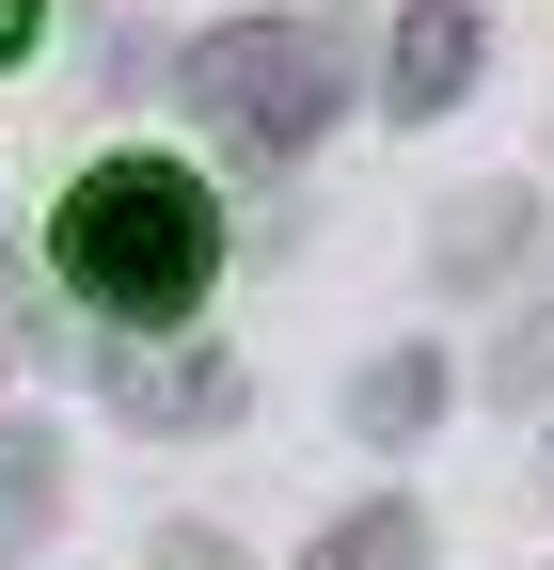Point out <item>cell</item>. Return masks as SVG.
I'll list each match as a JSON object with an SVG mask.
<instances>
[{
    "instance_id": "obj_1",
    "label": "cell",
    "mask_w": 554,
    "mask_h": 570,
    "mask_svg": "<svg viewBox=\"0 0 554 570\" xmlns=\"http://www.w3.org/2000/svg\"><path fill=\"white\" fill-rule=\"evenodd\" d=\"M63 269H80V302H111V317H190L206 269H222V223H206V190L175 159H111L63 206Z\"/></svg>"
},
{
    "instance_id": "obj_2",
    "label": "cell",
    "mask_w": 554,
    "mask_h": 570,
    "mask_svg": "<svg viewBox=\"0 0 554 570\" xmlns=\"http://www.w3.org/2000/svg\"><path fill=\"white\" fill-rule=\"evenodd\" d=\"M333 80H349V48H333L317 17H238V32H206V63H190L206 127L254 142V159H301V142L333 127Z\"/></svg>"
},
{
    "instance_id": "obj_3",
    "label": "cell",
    "mask_w": 554,
    "mask_h": 570,
    "mask_svg": "<svg viewBox=\"0 0 554 570\" xmlns=\"http://www.w3.org/2000/svg\"><path fill=\"white\" fill-rule=\"evenodd\" d=\"M380 96H396V111H459V96H475V0H412Z\"/></svg>"
},
{
    "instance_id": "obj_4",
    "label": "cell",
    "mask_w": 554,
    "mask_h": 570,
    "mask_svg": "<svg viewBox=\"0 0 554 570\" xmlns=\"http://www.w3.org/2000/svg\"><path fill=\"white\" fill-rule=\"evenodd\" d=\"M48 508H63V444L48 428H0V554H32Z\"/></svg>"
},
{
    "instance_id": "obj_5",
    "label": "cell",
    "mask_w": 554,
    "mask_h": 570,
    "mask_svg": "<svg viewBox=\"0 0 554 570\" xmlns=\"http://www.w3.org/2000/svg\"><path fill=\"white\" fill-rule=\"evenodd\" d=\"M111 396L159 412V428H190V412H222L238 381H222V365H159V348H111Z\"/></svg>"
},
{
    "instance_id": "obj_6",
    "label": "cell",
    "mask_w": 554,
    "mask_h": 570,
    "mask_svg": "<svg viewBox=\"0 0 554 570\" xmlns=\"http://www.w3.org/2000/svg\"><path fill=\"white\" fill-rule=\"evenodd\" d=\"M317 570H428V523H412V508H365V523L317 539Z\"/></svg>"
},
{
    "instance_id": "obj_7",
    "label": "cell",
    "mask_w": 554,
    "mask_h": 570,
    "mask_svg": "<svg viewBox=\"0 0 554 570\" xmlns=\"http://www.w3.org/2000/svg\"><path fill=\"white\" fill-rule=\"evenodd\" d=\"M32 17H48V0H0V63H17V48H32Z\"/></svg>"
},
{
    "instance_id": "obj_8",
    "label": "cell",
    "mask_w": 554,
    "mask_h": 570,
    "mask_svg": "<svg viewBox=\"0 0 554 570\" xmlns=\"http://www.w3.org/2000/svg\"><path fill=\"white\" fill-rule=\"evenodd\" d=\"M0 348H17V302H0Z\"/></svg>"
}]
</instances>
